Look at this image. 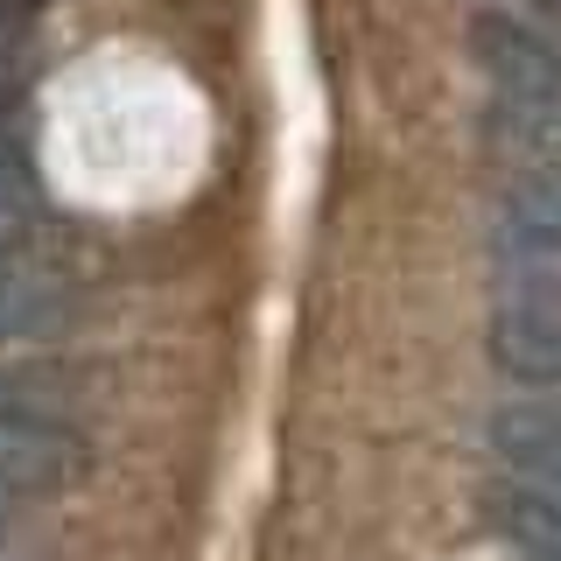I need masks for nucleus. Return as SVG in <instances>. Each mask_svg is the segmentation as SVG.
Masks as SVG:
<instances>
[{
	"mask_svg": "<svg viewBox=\"0 0 561 561\" xmlns=\"http://www.w3.org/2000/svg\"><path fill=\"white\" fill-rule=\"evenodd\" d=\"M84 295L64 267L43 260H0V344H57L78 323Z\"/></svg>",
	"mask_w": 561,
	"mask_h": 561,
	"instance_id": "obj_4",
	"label": "nucleus"
},
{
	"mask_svg": "<svg viewBox=\"0 0 561 561\" xmlns=\"http://www.w3.org/2000/svg\"><path fill=\"white\" fill-rule=\"evenodd\" d=\"M43 8H49V0H0V49H8V43H14V35H22Z\"/></svg>",
	"mask_w": 561,
	"mask_h": 561,
	"instance_id": "obj_10",
	"label": "nucleus"
},
{
	"mask_svg": "<svg viewBox=\"0 0 561 561\" xmlns=\"http://www.w3.org/2000/svg\"><path fill=\"white\" fill-rule=\"evenodd\" d=\"M92 449L70 421H0V491L14 505H35V499H57L84 478Z\"/></svg>",
	"mask_w": 561,
	"mask_h": 561,
	"instance_id": "obj_3",
	"label": "nucleus"
},
{
	"mask_svg": "<svg viewBox=\"0 0 561 561\" xmlns=\"http://www.w3.org/2000/svg\"><path fill=\"white\" fill-rule=\"evenodd\" d=\"M491 365L519 386L561 379V274L513 267L491 295Z\"/></svg>",
	"mask_w": 561,
	"mask_h": 561,
	"instance_id": "obj_1",
	"label": "nucleus"
},
{
	"mask_svg": "<svg viewBox=\"0 0 561 561\" xmlns=\"http://www.w3.org/2000/svg\"><path fill=\"white\" fill-rule=\"evenodd\" d=\"M0 561H14V554H0Z\"/></svg>",
	"mask_w": 561,
	"mask_h": 561,
	"instance_id": "obj_13",
	"label": "nucleus"
},
{
	"mask_svg": "<svg viewBox=\"0 0 561 561\" xmlns=\"http://www.w3.org/2000/svg\"><path fill=\"white\" fill-rule=\"evenodd\" d=\"M526 561H561V548H540V554H526Z\"/></svg>",
	"mask_w": 561,
	"mask_h": 561,
	"instance_id": "obj_12",
	"label": "nucleus"
},
{
	"mask_svg": "<svg viewBox=\"0 0 561 561\" xmlns=\"http://www.w3.org/2000/svg\"><path fill=\"white\" fill-rule=\"evenodd\" d=\"M484 443L499 463H561V379L505 393L484 421Z\"/></svg>",
	"mask_w": 561,
	"mask_h": 561,
	"instance_id": "obj_7",
	"label": "nucleus"
},
{
	"mask_svg": "<svg viewBox=\"0 0 561 561\" xmlns=\"http://www.w3.org/2000/svg\"><path fill=\"white\" fill-rule=\"evenodd\" d=\"M84 393V379L64 358H0V421H64V408Z\"/></svg>",
	"mask_w": 561,
	"mask_h": 561,
	"instance_id": "obj_8",
	"label": "nucleus"
},
{
	"mask_svg": "<svg viewBox=\"0 0 561 561\" xmlns=\"http://www.w3.org/2000/svg\"><path fill=\"white\" fill-rule=\"evenodd\" d=\"M484 513L505 540H519V554L561 548V463H499Z\"/></svg>",
	"mask_w": 561,
	"mask_h": 561,
	"instance_id": "obj_5",
	"label": "nucleus"
},
{
	"mask_svg": "<svg viewBox=\"0 0 561 561\" xmlns=\"http://www.w3.org/2000/svg\"><path fill=\"white\" fill-rule=\"evenodd\" d=\"M14 526H22V505H14V499H8V491H0V540H8V534H14Z\"/></svg>",
	"mask_w": 561,
	"mask_h": 561,
	"instance_id": "obj_11",
	"label": "nucleus"
},
{
	"mask_svg": "<svg viewBox=\"0 0 561 561\" xmlns=\"http://www.w3.org/2000/svg\"><path fill=\"white\" fill-rule=\"evenodd\" d=\"M499 245L519 267L561 260V169H513V183L499 190Z\"/></svg>",
	"mask_w": 561,
	"mask_h": 561,
	"instance_id": "obj_6",
	"label": "nucleus"
},
{
	"mask_svg": "<svg viewBox=\"0 0 561 561\" xmlns=\"http://www.w3.org/2000/svg\"><path fill=\"white\" fill-rule=\"evenodd\" d=\"M43 225V183H35V162L14 134H0V260H14Z\"/></svg>",
	"mask_w": 561,
	"mask_h": 561,
	"instance_id": "obj_9",
	"label": "nucleus"
},
{
	"mask_svg": "<svg viewBox=\"0 0 561 561\" xmlns=\"http://www.w3.org/2000/svg\"><path fill=\"white\" fill-rule=\"evenodd\" d=\"M470 57L499 99H519V105H561V35L554 28H534L519 14L491 8L470 22Z\"/></svg>",
	"mask_w": 561,
	"mask_h": 561,
	"instance_id": "obj_2",
	"label": "nucleus"
}]
</instances>
